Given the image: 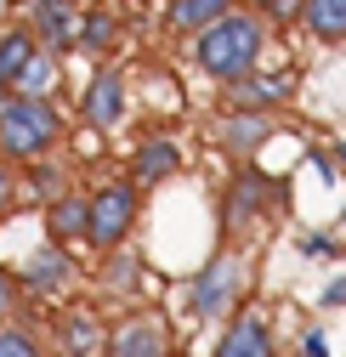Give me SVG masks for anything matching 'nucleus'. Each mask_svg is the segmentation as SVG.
<instances>
[{
    "mask_svg": "<svg viewBox=\"0 0 346 357\" xmlns=\"http://www.w3.org/2000/svg\"><path fill=\"white\" fill-rule=\"evenodd\" d=\"M222 12H233V0H170V12H165V23H170V34H182V40H193L199 29H210Z\"/></svg>",
    "mask_w": 346,
    "mask_h": 357,
    "instance_id": "15",
    "label": "nucleus"
},
{
    "mask_svg": "<svg viewBox=\"0 0 346 357\" xmlns=\"http://www.w3.org/2000/svg\"><path fill=\"white\" fill-rule=\"evenodd\" d=\"M63 142V114L52 97H23V91H0V159L29 165L40 153H52Z\"/></svg>",
    "mask_w": 346,
    "mask_h": 357,
    "instance_id": "2",
    "label": "nucleus"
},
{
    "mask_svg": "<svg viewBox=\"0 0 346 357\" xmlns=\"http://www.w3.org/2000/svg\"><path fill=\"white\" fill-rule=\"evenodd\" d=\"M74 284V255L63 238H40L23 261V273H17V289L23 295H63Z\"/></svg>",
    "mask_w": 346,
    "mask_h": 357,
    "instance_id": "6",
    "label": "nucleus"
},
{
    "mask_svg": "<svg viewBox=\"0 0 346 357\" xmlns=\"http://www.w3.org/2000/svg\"><path fill=\"white\" fill-rule=\"evenodd\" d=\"M301 255H307V261H335L340 244H335L329 233H313V238H301Z\"/></svg>",
    "mask_w": 346,
    "mask_h": 357,
    "instance_id": "24",
    "label": "nucleus"
},
{
    "mask_svg": "<svg viewBox=\"0 0 346 357\" xmlns=\"http://www.w3.org/2000/svg\"><path fill=\"white\" fill-rule=\"evenodd\" d=\"M17 295H23V289H17V278L6 273V266H0V324L12 318V306H17Z\"/></svg>",
    "mask_w": 346,
    "mask_h": 357,
    "instance_id": "25",
    "label": "nucleus"
},
{
    "mask_svg": "<svg viewBox=\"0 0 346 357\" xmlns=\"http://www.w3.org/2000/svg\"><path fill=\"white\" fill-rule=\"evenodd\" d=\"M34 52H40V40L29 34V23L0 29V91H17V79H23V68H29Z\"/></svg>",
    "mask_w": 346,
    "mask_h": 357,
    "instance_id": "13",
    "label": "nucleus"
},
{
    "mask_svg": "<svg viewBox=\"0 0 346 357\" xmlns=\"http://www.w3.org/2000/svg\"><path fill=\"white\" fill-rule=\"evenodd\" d=\"M34 6H68V12H74V6H80V0H34Z\"/></svg>",
    "mask_w": 346,
    "mask_h": 357,
    "instance_id": "29",
    "label": "nucleus"
},
{
    "mask_svg": "<svg viewBox=\"0 0 346 357\" xmlns=\"http://www.w3.org/2000/svg\"><path fill=\"white\" fill-rule=\"evenodd\" d=\"M17 91H23V97H57V52L40 46V52L29 57L23 79H17Z\"/></svg>",
    "mask_w": 346,
    "mask_h": 357,
    "instance_id": "20",
    "label": "nucleus"
},
{
    "mask_svg": "<svg viewBox=\"0 0 346 357\" xmlns=\"http://www.w3.org/2000/svg\"><path fill=\"white\" fill-rule=\"evenodd\" d=\"M103 346H108V357H170V329H165V318L142 312V318H125Z\"/></svg>",
    "mask_w": 346,
    "mask_h": 357,
    "instance_id": "8",
    "label": "nucleus"
},
{
    "mask_svg": "<svg viewBox=\"0 0 346 357\" xmlns=\"http://www.w3.org/2000/svg\"><path fill=\"white\" fill-rule=\"evenodd\" d=\"M244 284H250V266H244V255H233V250H222V255H210L204 261V273L193 278V312L204 324H222V318H233V306L244 301Z\"/></svg>",
    "mask_w": 346,
    "mask_h": 357,
    "instance_id": "4",
    "label": "nucleus"
},
{
    "mask_svg": "<svg viewBox=\"0 0 346 357\" xmlns=\"http://www.w3.org/2000/svg\"><path fill=\"white\" fill-rule=\"evenodd\" d=\"M52 335H57V351L63 357H97L103 340H108V329H103V318H97L91 306H68L63 318L52 324Z\"/></svg>",
    "mask_w": 346,
    "mask_h": 357,
    "instance_id": "9",
    "label": "nucleus"
},
{
    "mask_svg": "<svg viewBox=\"0 0 346 357\" xmlns=\"http://www.w3.org/2000/svg\"><path fill=\"white\" fill-rule=\"evenodd\" d=\"M114 40H119V23L114 12H74V46L80 52H114Z\"/></svg>",
    "mask_w": 346,
    "mask_h": 357,
    "instance_id": "17",
    "label": "nucleus"
},
{
    "mask_svg": "<svg viewBox=\"0 0 346 357\" xmlns=\"http://www.w3.org/2000/svg\"><path fill=\"white\" fill-rule=\"evenodd\" d=\"M125 114H131V85H125V74L119 68H97L91 74V85H85V97H80V119L97 130V137H108V130H119L125 125Z\"/></svg>",
    "mask_w": 346,
    "mask_h": 357,
    "instance_id": "5",
    "label": "nucleus"
},
{
    "mask_svg": "<svg viewBox=\"0 0 346 357\" xmlns=\"http://www.w3.org/2000/svg\"><path fill=\"white\" fill-rule=\"evenodd\" d=\"M176 170H182V148L170 142V137L137 142V153H131V182H137V188H159V182H170Z\"/></svg>",
    "mask_w": 346,
    "mask_h": 357,
    "instance_id": "10",
    "label": "nucleus"
},
{
    "mask_svg": "<svg viewBox=\"0 0 346 357\" xmlns=\"http://www.w3.org/2000/svg\"><path fill=\"white\" fill-rule=\"evenodd\" d=\"M301 23L313 29V40L340 46L346 40V0H301Z\"/></svg>",
    "mask_w": 346,
    "mask_h": 357,
    "instance_id": "16",
    "label": "nucleus"
},
{
    "mask_svg": "<svg viewBox=\"0 0 346 357\" xmlns=\"http://www.w3.org/2000/svg\"><path fill=\"white\" fill-rule=\"evenodd\" d=\"M29 34H34L46 52L63 57V52L74 46V12H68V6H34V0H29Z\"/></svg>",
    "mask_w": 346,
    "mask_h": 357,
    "instance_id": "12",
    "label": "nucleus"
},
{
    "mask_svg": "<svg viewBox=\"0 0 346 357\" xmlns=\"http://www.w3.org/2000/svg\"><path fill=\"white\" fill-rule=\"evenodd\" d=\"M335 153H340V165H346V142H340V148H335Z\"/></svg>",
    "mask_w": 346,
    "mask_h": 357,
    "instance_id": "30",
    "label": "nucleus"
},
{
    "mask_svg": "<svg viewBox=\"0 0 346 357\" xmlns=\"http://www.w3.org/2000/svg\"><path fill=\"white\" fill-rule=\"evenodd\" d=\"M17 210V176H12V165L0 159V227H6V215Z\"/></svg>",
    "mask_w": 346,
    "mask_h": 357,
    "instance_id": "23",
    "label": "nucleus"
},
{
    "mask_svg": "<svg viewBox=\"0 0 346 357\" xmlns=\"http://www.w3.org/2000/svg\"><path fill=\"white\" fill-rule=\"evenodd\" d=\"M0 357H46L40 351V340H34V329H23V324H0Z\"/></svg>",
    "mask_w": 346,
    "mask_h": 357,
    "instance_id": "21",
    "label": "nucleus"
},
{
    "mask_svg": "<svg viewBox=\"0 0 346 357\" xmlns=\"http://www.w3.org/2000/svg\"><path fill=\"white\" fill-rule=\"evenodd\" d=\"M46 238H63V244H80L85 238V193H57L46 199Z\"/></svg>",
    "mask_w": 346,
    "mask_h": 357,
    "instance_id": "14",
    "label": "nucleus"
},
{
    "mask_svg": "<svg viewBox=\"0 0 346 357\" xmlns=\"http://www.w3.org/2000/svg\"><path fill=\"white\" fill-rule=\"evenodd\" d=\"M301 351H307V357H329V340H324V329H313L307 340H301Z\"/></svg>",
    "mask_w": 346,
    "mask_h": 357,
    "instance_id": "27",
    "label": "nucleus"
},
{
    "mask_svg": "<svg viewBox=\"0 0 346 357\" xmlns=\"http://www.w3.org/2000/svg\"><path fill=\"white\" fill-rule=\"evenodd\" d=\"M262 46H267V23L255 17V12H239L233 6V12L216 17L210 29L193 34V63H199V74L233 85L250 68H262Z\"/></svg>",
    "mask_w": 346,
    "mask_h": 357,
    "instance_id": "1",
    "label": "nucleus"
},
{
    "mask_svg": "<svg viewBox=\"0 0 346 357\" xmlns=\"http://www.w3.org/2000/svg\"><path fill=\"white\" fill-rule=\"evenodd\" d=\"M267 130H273V114H233L222 142H227V153H250V148L267 142Z\"/></svg>",
    "mask_w": 346,
    "mask_h": 357,
    "instance_id": "19",
    "label": "nucleus"
},
{
    "mask_svg": "<svg viewBox=\"0 0 346 357\" xmlns=\"http://www.w3.org/2000/svg\"><path fill=\"white\" fill-rule=\"evenodd\" d=\"M216 357H278L267 318H233L227 335L216 340Z\"/></svg>",
    "mask_w": 346,
    "mask_h": 357,
    "instance_id": "11",
    "label": "nucleus"
},
{
    "mask_svg": "<svg viewBox=\"0 0 346 357\" xmlns=\"http://www.w3.org/2000/svg\"><path fill=\"white\" fill-rule=\"evenodd\" d=\"M255 17H267V23H301V0H255Z\"/></svg>",
    "mask_w": 346,
    "mask_h": 357,
    "instance_id": "22",
    "label": "nucleus"
},
{
    "mask_svg": "<svg viewBox=\"0 0 346 357\" xmlns=\"http://www.w3.org/2000/svg\"><path fill=\"white\" fill-rule=\"evenodd\" d=\"M23 170H29V182H17V193H34L40 204H46V199H57V193L68 188V170H63V165H57L52 153H40V159H29Z\"/></svg>",
    "mask_w": 346,
    "mask_h": 357,
    "instance_id": "18",
    "label": "nucleus"
},
{
    "mask_svg": "<svg viewBox=\"0 0 346 357\" xmlns=\"http://www.w3.org/2000/svg\"><path fill=\"white\" fill-rule=\"evenodd\" d=\"M324 306H346V278H335V284L324 289Z\"/></svg>",
    "mask_w": 346,
    "mask_h": 357,
    "instance_id": "28",
    "label": "nucleus"
},
{
    "mask_svg": "<svg viewBox=\"0 0 346 357\" xmlns=\"http://www.w3.org/2000/svg\"><path fill=\"white\" fill-rule=\"evenodd\" d=\"M278 193H284V188L273 182V176H255V170H244V176H233V188H227L222 221L239 233V227H250V221L262 215V210H273V204H278Z\"/></svg>",
    "mask_w": 346,
    "mask_h": 357,
    "instance_id": "7",
    "label": "nucleus"
},
{
    "mask_svg": "<svg viewBox=\"0 0 346 357\" xmlns=\"http://www.w3.org/2000/svg\"><path fill=\"white\" fill-rule=\"evenodd\" d=\"M137 273H142V261H131V255H125V261H114V273H108V284H114L119 295H131V289H125V284H131Z\"/></svg>",
    "mask_w": 346,
    "mask_h": 357,
    "instance_id": "26",
    "label": "nucleus"
},
{
    "mask_svg": "<svg viewBox=\"0 0 346 357\" xmlns=\"http://www.w3.org/2000/svg\"><path fill=\"white\" fill-rule=\"evenodd\" d=\"M137 215H142V188L137 182H108L97 193H85V238L80 244H91L97 255H114V250H125Z\"/></svg>",
    "mask_w": 346,
    "mask_h": 357,
    "instance_id": "3",
    "label": "nucleus"
}]
</instances>
